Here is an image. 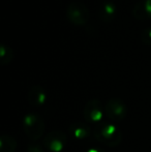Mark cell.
Returning a JSON list of instances; mask_svg holds the SVG:
<instances>
[{
    "label": "cell",
    "mask_w": 151,
    "mask_h": 152,
    "mask_svg": "<svg viewBox=\"0 0 151 152\" xmlns=\"http://www.w3.org/2000/svg\"><path fill=\"white\" fill-rule=\"evenodd\" d=\"M27 152H44V149L36 143H31L27 148Z\"/></svg>",
    "instance_id": "cell-14"
},
{
    "label": "cell",
    "mask_w": 151,
    "mask_h": 152,
    "mask_svg": "<svg viewBox=\"0 0 151 152\" xmlns=\"http://www.w3.org/2000/svg\"><path fill=\"white\" fill-rule=\"evenodd\" d=\"M116 15V6L113 2L106 1L99 8V18L106 23L111 22Z\"/></svg>",
    "instance_id": "cell-10"
},
{
    "label": "cell",
    "mask_w": 151,
    "mask_h": 152,
    "mask_svg": "<svg viewBox=\"0 0 151 152\" xmlns=\"http://www.w3.org/2000/svg\"><path fill=\"white\" fill-rule=\"evenodd\" d=\"M93 136L97 142L108 147H116L122 141L120 129L111 122H99L93 128Z\"/></svg>",
    "instance_id": "cell-1"
},
{
    "label": "cell",
    "mask_w": 151,
    "mask_h": 152,
    "mask_svg": "<svg viewBox=\"0 0 151 152\" xmlns=\"http://www.w3.org/2000/svg\"><path fill=\"white\" fill-rule=\"evenodd\" d=\"M67 136L61 130H53L44 138V146L51 152H61L66 148Z\"/></svg>",
    "instance_id": "cell-6"
},
{
    "label": "cell",
    "mask_w": 151,
    "mask_h": 152,
    "mask_svg": "<svg viewBox=\"0 0 151 152\" xmlns=\"http://www.w3.org/2000/svg\"><path fill=\"white\" fill-rule=\"evenodd\" d=\"M29 104L35 108L44 106L48 100V94L44 88L40 85H33L27 94Z\"/></svg>",
    "instance_id": "cell-7"
},
{
    "label": "cell",
    "mask_w": 151,
    "mask_h": 152,
    "mask_svg": "<svg viewBox=\"0 0 151 152\" xmlns=\"http://www.w3.org/2000/svg\"><path fill=\"white\" fill-rule=\"evenodd\" d=\"M87 152H106L104 149L101 148H97V147H93V148H90L87 150Z\"/></svg>",
    "instance_id": "cell-15"
},
{
    "label": "cell",
    "mask_w": 151,
    "mask_h": 152,
    "mask_svg": "<svg viewBox=\"0 0 151 152\" xmlns=\"http://www.w3.org/2000/svg\"><path fill=\"white\" fill-rule=\"evenodd\" d=\"M141 40L147 46H151V27L145 29L141 34Z\"/></svg>",
    "instance_id": "cell-13"
},
{
    "label": "cell",
    "mask_w": 151,
    "mask_h": 152,
    "mask_svg": "<svg viewBox=\"0 0 151 152\" xmlns=\"http://www.w3.org/2000/svg\"><path fill=\"white\" fill-rule=\"evenodd\" d=\"M105 115V108L99 99L93 98L86 102L83 110V116L87 123L98 124Z\"/></svg>",
    "instance_id": "cell-5"
},
{
    "label": "cell",
    "mask_w": 151,
    "mask_h": 152,
    "mask_svg": "<svg viewBox=\"0 0 151 152\" xmlns=\"http://www.w3.org/2000/svg\"><path fill=\"white\" fill-rule=\"evenodd\" d=\"M69 134L78 141H82L89 138V136L91 134V129L86 123L75 122L69 126Z\"/></svg>",
    "instance_id": "cell-9"
},
{
    "label": "cell",
    "mask_w": 151,
    "mask_h": 152,
    "mask_svg": "<svg viewBox=\"0 0 151 152\" xmlns=\"http://www.w3.org/2000/svg\"><path fill=\"white\" fill-rule=\"evenodd\" d=\"M66 17L69 21L77 26H82L88 22L90 12L84 3L79 1L71 2L66 10Z\"/></svg>",
    "instance_id": "cell-3"
},
{
    "label": "cell",
    "mask_w": 151,
    "mask_h": 152,
    "mask_svg": "<svg viewBox=\"0 0 151 152\" xmlns=\"http://www.w3.org/2000/svg\"><path fill=\"white\" fill-rule=\"evenodd\" d=\"M133 16L139 21L151 19V0H140L133 8Z\"/></svg>",
    "instance_id": "cell-8"
},
{
    "label": "cell",
    "mask_w": 151,
    "mask_h": 152,
    "mask_svg": "<svg viewBox=\"0 0 151 152\" xmlns=\"http://www.w3.org/2000/svg\"><path fill=\"white\" fill-rule=\"evenodd\" d=\"M18 147V142L9 134H2L0 138V152H15Z\"/></svg>",
    "instance_id": "cell-11"
},
{
    "label": "cell",
    "mask_w": 151,
    "mask_h": 152,
    "mask_svg": "<svg viewBox=\"0 0 151 152\" xmlns=\"http://www.w3.org/2000/svg\"><path fill=\"white\" fill-rule=\"evenodd\" d=\"M23 128L27 138L35 142L44 136L46 124L39 115L35 113H29L23 118Z\"/></svg>",
    "instance_id": "cell-2"
},
{
    "label": "cell",
    "mask_w": 151,
    "mask_h": 152,
    "mask_svg": "<svg viewBox=\"0 0 151 152\" xmlns=\"http://www.w3.org/2000/svg\"><path fill=\"white\" fill-rule=\"evenodd\" d=\"M105 114L110 121L120 122L124 120L127 115L126 104L120 98H111L106 104Z\"/></svg>",
    "instance_id": "cell-4"
},
{
    "label": "cell",
    "mask_w": 151,
    "mask_h": 152,
    "mask_svg": "<svg viewBox=\"0 0 151 152\" xmlns=\"http://www.w3.org/2000/svg\"><path fill=\"white\" fill-rule=\"evenodd\" d=\"M15 53L14 50L8 45H0V63L1 65H7L14 60Z\"/></svg>",
    "instance_id": "cell-12"
}]
</instances>
